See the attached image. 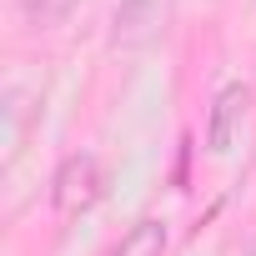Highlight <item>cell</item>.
<instances>
[{"mask_svg":"<svg viewBox=\"0 0 256 256\" xmlns=\"http://www.w3.org/2000/svg\"><path fill=\"white\" fill-rule=\"evenodd\" d=\"M251 110V86L246 80H226L211 100V116H206V151L211 156H226L236 146V131H241V120Z\"/></svg>","mask_w":256,"mask_h":256,"instance_id":"obj_2","label":"cell"},{"mask_svg":"<svg viewBox=\"0 0 256 256\" xmlns=\"http://www.w3.org/2000/svg\"><path fill=\"white\" fill-rule=\"evenodd\" d=\"M100 196H106V166H100L90 151H70V156L56 166V176H50V206H56L60 216H80V211H90Z\"/></svg>","mask_w":256,"mask_h":256,"instance_id":"obj_1","label":"cell"},{"mask_svg":"<svg viewBox=\"0 0 256 256\" xmlns=\"http://www.w3.org/2000/svg\"><path fill=\"white\" fill-rule=\"evenodd\" d=\"M161 30H166V6L161 0H116V10H110V46L136 50V46H151Z\"/></svg>","mask_w":256,"mask_h":256,"instance_id":"obj_3","label":"cell"},{"mask_svg":"<svg viewBox=\"0 0 256 256\" xmlns=\"http://www.w3.org/2000/svg\"><path fill=\"white\" fill-rule=\"evenodd\" d=\"M166 241H171L166 221L161 216H141L136 226L120 231V241L110 246V256H166Z\"/></svg>","mask_w":256,"mask_h":256,"instance_id":"obj_4","label":"cell"}]
</instances>
